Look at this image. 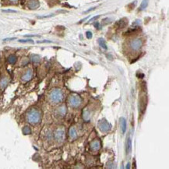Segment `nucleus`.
I'll list each match as a JSON object with an SVG mask.
<instances>
[{
    "instance_id": "nucleus-1",
    "label": "nucleus",
    "mask_w": 169,
    "mask_h": 169,
    "mask_svg": "<svg viewBox=\"0 0 169 169\" xmlns=\"http://www.w3.org/2000/svg\"><path fill=\"white\" fill-rule=\"evenodd\" d=\"M26 119L30 124H38L41 120V113L37 108H31L27 112Z\"/></svg>"
},
{
    "instance_id": "nucleus-2",
    "label": "nucleus",
    "mask_w": 169,
    "mask_h": 169,
    "mask_svg": "<svg viewBox=\"0 0 169 169\" xmlns=\"http://www.w3.org/2000/svg\"><path fill=\"white\" fill-rule=\"evenodd\" d=\"M49 100L55 104L62 102L63 100V93L60 89H53L49 94Z\"/></svg>"
},
{
    "instance_id": "nucleus-3",
    "label": "nucleus",
    "mask_w": 169,
    "mask_h": 169,
    "mask_svg": "<svg viewBox=\"0 0 169 169\" xmlns=\"http://www.w3.org/2000/svg\"><path fill=\"white\" fill-rule=\"evenodd\" d=\"M68 102L69 105L73 107H78L80 106L82 103V99L79 95L76 94H72L68 100Z\"/></svg>"
},
{
    "instance_id": "nucleus-4",
    "label": "nucleus",
    "mask_w": 169,
    "mask_h": 169,
    "mask_svg": "<svg viewBox=\"0 0 169 169\" xmlns=\"http://www.w3.org/2000/svg\"><path fill=\"white\" fill-rule=\"evenodd\" d=\"M98 126L101 132H108L112 129V126L105 119H101L98 122Z\"/></svg>"
},
{
    "instance_id": "nucleus-5",
    "label": "nucleus",
    "mask_w": 169,
    "mask_h": 169,
    "mask_svg": "<svg viewBox=\"0 0 169 169\" xmlns=\"http://www.w3.org/2000/svg\"><path fill=\"white\" fill-rule=\"evenodd\" d=\"M143 46V41L140 38H134L130 41L129 47L132 51H139Z\"/></svg>"
},
{
    "instance_id": "nucleus-6",
    "label": "nucleus",
    "mask_w": 169,
    "mask_h": 169,
    "mask_svg": "<svg viewBox=\"0 0 169 169\" xmlns=\"http://www.w3.org/2000/svg\"><path fill=\"white\" fill-rule=\"evenodd\" d=\"M65 138H66V133L64 129H58L55 133V139L56 141L59 142V143H62L65 140Z\"/></svg>"
},
{
    "instance_id": "nucleus-7",
    "label": "nucleus",
    "mask_w": 169,
    "mask_h": 169,
    "mask_svg": "<svg viewBox=\"0 0 169 169\" xmlns=\"http://www.w3.org/2000/svg\"><path fill=\"white\" fill-rule=\"evenodd\" d=\"M146 107H147V98L146 96H143L141 98L140 101V115H143L144 114Z\"/></svg>"
},
{
    "instance_id": "nucleus-8",
    "label": "nucleus",
    "mask_w": 169,
    "mask_h": 169,
    "mask_svg": "<svg viewBox=\"0 0 169 169\" xmlns=\"http://www.w3.org/2000/svg\"><path fill=\"white\" fill-rule=\"evenodd\" d=\"M90 148L92 151H98L101 148V142L98 140H93L90 144Z\"/></svg>"
},
{
    "instance_id": "nucleus-9",
    "label": "nucleus",
    "mask_w": 169,
    "mask_h": 169,
    "mask_svg": "<svg viewBox=\"0 0 169 169\" xmlns=\"http://www.w3.org/2000/svg\"><path fill=\"white\" fill-rule=\"evenodd\" d=\"M33 77V71L31 69H28L26 71V73L22 76V80L23 81H29Z\"/></svg>"
},
{
    "instance_id": "nucleus-10",
    "label": "nucleus",
    "mask_w": 169,
    "mask_h": 169,
    "mask_svg": "<svg viewBox=\"0 0 169 169\" xmlns=\"http://www.w3.org/2000/svg\"><path fill=\"white\" fill-rule=\"evenodd\" d=\"M27 6L30 9H36L40 6V3L38 0H30L27 4Z\"/></svg>"
},
{
    "instance_id": "nucleus-11",
    "label": "nucleus",
    "mask_w": 169,
    "mask_h": 169,
    "mask_svg": "<svg viewBox=\"0 0 169 169\" xmlns=\"http://www.w3.org/2000/svg\"><path fill=\"white\" fill-rule=\"evenodd\" d=\"M120 125H121V129H122V132L125 133L126 131V128H127V123H126V120L125 118L122 117L120 118Z\"/></svg>"
},
{
    "instance_id": "nucleus-12",
    "label": "nucleus",
    "mask_w": 169,
    "mask_h": 169,
    "mask_svg": "<svg viewBox=\"0 0 169 169\" xmlns=\"http://www.w3.org/2000/svg\"><path fill=\"white\" fill-rule=\"evenodd\" d=\"M9 82V80L8 78H6V77L3 78L1 80H0V87H1V89H5L7 87Z\"/></svg>"
},
{
    "instance_id": "nucleus-13",
    "label": "nucleus",
    "mask_w": 169,
    "mask_h": 169,
    "mask_svg": "<svg viewBox=\"0 0 169 169\" xmlns=\"http://www.w3.org/2000/svg\"><path fill=\"white\" fill-rule=\"evenodd\" d=\"M132 151V140L130 137L127 138V142H126V153L127 154H130Z\"/></svg>"
},
{
    "instance_id": "nucleus-14",
    "label": "nucleus",
    "mask_w": 169,
    "mask_h": 169,
    "mask_svg": "<svg viewBox=\"0 0 169 169\" xmlns=\"http://www.w3.org/2000/svg\"><path fill=\"white\" fill-rule=\"evenodd\" d=\"M128 24V20L126 19H122L120 20L118 23H117V25L118 26L119 28H123L125 27H126V25Z\"/></svg>"
},
{
    "instance_id": "nucleus-15",
    "label": "nucleus",
    "mask_w": 169,
    "mask_h": 169,
    "mask_svg": "<svg viewBox=\"0 0 169 169\" xmlns=\"http://www.w3.org/2000/svg\"><path fill=\"white\" fill-rule=\"evenodd\" d=\"M58 112L61 116H64L66 114V107L65 105H62L60 106L58 108Z\"/></svg>"
},
{
    "instance_id": "nucleus-16",
    "label": "nucleus",
    "mask_w": 169,
    "mask_h": 169,
    "mask_svg": "<svg viewBox=\"0 0 169 169\" xmlns=\"http://www.w3.org/2000/svg\"><path fill=\"white\" fill-rule=\"evenodd\" d=\"M69 136L72 139H76L77 137V132H76V129L74 127H71L69 129Z\"/></svg>"
},
{
    "instance_id": "nucleus-17",
    "label": "nucleus",
    "mask_w": 169,
    "mask_h": 169,
    "mask_svg": "<svg viewBox=\"0 0 169 169\" xmlns=\"http://www.w3.org/2000/svg\"><path fill=\"white\" fill-rule=\"evenodd\" d=\"M17 60V58L16 55H10L9 57H8V63H10V64H15Z\"/></svg>"
},
{
    "instance_id": "nucleus-18",
    "label": "nucleus",
    "mask_w": 169,
    "mask_h": 169,
    "mask_svg": "<svg viewBox=\"0 0 169 169\" xmlns=\"http://www.w3.org/2000/svg\"><path fill=\"white\" fill-rule=\"evenodd\" d=\"M98 41L99 45L101 46L102 49H107V45H106L105 41H104L102 38H100Z\"/></svg>"
},
{
    "instance_id": "nucleus-19",
    "label": "nucleus",
    "mask_w": 169,
    "mask_h": 169,
    "mask_svg": "<svg viewBox=\"0 0 169 169\" xmlns=\"http://www.w3.org/2000/svg\"><path fill=\"white\" fill-rule=\"evenodd\" d=\"M40 56L38 55H32L31 56H30V60L32 61L33 63H38L40 61Z\"/></svg>"
},
{
    "instance_id": "nucleus-20",
    "label": "nucleus",
    "mask_w": 169,
    "mask_h": 169,
    "mask_svg": "<svg viewBox=\"0 0 169 169\" xmlns=\"http://www.w3.org/2000/svg\"><path fill=\"white\" fill-rule=\"evenodd\" d=\"M148 2L149 0H143L141 4H140V10H143L147 8V5H148Z\"/></svg>"
},
{
    "instance_id": "nucleus-21",
    "label": "nucleus",
    "mask_w": 169,
    "mask_h": 169,
    "mask_svg": "<svg viewBox=\"0 0 169 169\" xmlns=\"http://www.w3.org/2000/svg\"><path fill=\"white\" fill-rule=\"evenodd\" d=\"M23 133L24 135H29L31 133V129H30V128L29 126H25L23 129Z\"/></svg>"
},
{
    "instance_id": "nucleus-22",
    "label": "nucleus",
    "mask_w": 169,
    "mask_h": 169,
    "mask_svg": "<svg viewBox=\"0 0 169 169\" xmlns=\"http://www.w3.org/2000/svg\"><path fill=\"white\" fill-rule=\"evenodd\" d=\"M90 114L89 111L88 110H85L83 112V118H84V120L88 121L90 119Z\"/></svg>"
},
{
    "instance_id": "nucleus-23",
    "label": "nucleus",
    "mask_w": 169,
    "mask_h": 169,
    "mask_svg": "<svg viewBox=\"0 0 169 169\" xmlns=\"http://www.w3.org/2000/svg\"><path fill=\"white\" fill-rule=\"evenodd\" d=\"M19 41L21 43H34V41L32 39H21L19 40Z\"/></svg>"
},
{
    "instance_id": "nucleus-24",
    "label": "nucleus",
    "mask_w": 169,
    "mask_h": 169,
    "mask_svg": "<svg viewBox=\"0 0 169 169\" xmlns=\"http://www.w3.org/2000/svg\"><path fill=\"white\" fill-rule=\"evenodd\" d=\"M86 37H87V38L90 39V38H92V37H93V34H92V33L90 31H87L86 32Z\"/></svg>"
},
{
    "instance_id": "nucleus-25",
    "label": "nucleus",
    "mask_w": 169,
    "mask_h": 169,
    "mask_svg": "<svg viewBox=\"0 0 169 169\" xmlns=\"http://www.w3.org/2000/svg\"><path fill=\"white\" fill-rule=\"evenodd\" d=\"M54 16V14H50V15H48V16H43V17H38V18H48V17H51Z\"/></svg>"
},
{
    "instance_id": "nucleus-26",
    "label": "nucleus",
    "mask_w": 169,
    "mask_h": 169,
    "mask_svg": "<svg viewBox=\"0 0 169 169\" xmlns=\"http://www.w3.org/2000/svg\"><path fill=\"white\" fill-rule=\"evenodd\" d=\"M15 39H16V38H9L4 39L3 41H13V40H15Z\"/></svg>"
},
{
    "instance_id": "nucleus-27",
    "label": "nucleus",
    "mask_w": 169,
    "mask_h": 169,
    "mask_svg": "<svg viewBox=\"0 0 169 169\" xmlns=\"http://www.w3.org/2000/svg\"><path fill=\"white\" fill-rule=\"evenodd\" d=\"M100 16H96V17H93V18H91L90 20H89V23H90V22H92V21H94V20H96V19H98V17H99Z\"/></svg>"
},
{
    "instance_id": "nucleus-28",
    "label": "nucleus",
    "mask_w": 169,
    "mask_h": 169,
    "mask_svg": "<svg viewBox=\"0 0 169 169\" xmlns=\"http://www.w3.org/2000/svg\"><path fill=\"white\" fill-rule=\"evenodd\" d=\"M51 41H46V40H44V41H38V43H50Z\"/></svg>"
},
{
    "instance_id": "nucleus-29",
    "label": "nucleus",
    "mask_w": 169,
    "mask_h": 169,
    "mask_svg": "<svg viewBox=\"0 0 169 169\" xmlns=\"http://www.w3.org/2000/svg\"><path fill=\"white\" fill-rule=\"evenodd\" d=\"M3 12H9V13H16L15 10H11V9H7V10H3Z\"/></svg>"
},
{
    "instance_id": "nucleus-30",
    "label": "nucleus",
    "mask_w": 169,
    "mask_h": 169,
    "mask_svg": "<svg viewBox=\"0 0 169 169\" xmlns=\"http://www.w3.org/2000/svg\"><path fill=\"white\" fill-rule=\"evenodd\" d=\"M95 8H96V7H93V8H91V9H89L88 10H87V11L85 12V13H89L90 11H92V10H94V9Z\"/></svg>"
},
{
    "instance_id": "nucleus-31",
    "label": "nucleus",
    "mask_w": 169,
    "mask_h": 169,
    "mask_svg": "<svg viewBox=\"0 0 169 169\" xmlns=\"http://www.w3.org/2000/svg\"><path fill=\"white\" fill-rule=\"evenodd\" d=\"M9 1H10L11 3H17L18 0H9Z\"/></svg>"
}]
</instances>
